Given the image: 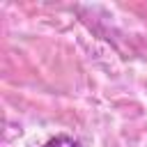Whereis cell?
<instances>
[{
    "instance_id": "cell-1",
    "label": "cell",
    "mask_w": 147,
    "mask_h": 147,
    "mask_svg": "<svg viewBox=\"0 0 147 147\" xmlns=\"http://www.w3.org/2000/svg\"><path fill=\"white\" fill-rule=\"evenodd\" d=\"M41 147H80V142H78V140H74L71 136H64V133H60V136H55V138L46 140Z\"/></svg>"
}]
</instances>
